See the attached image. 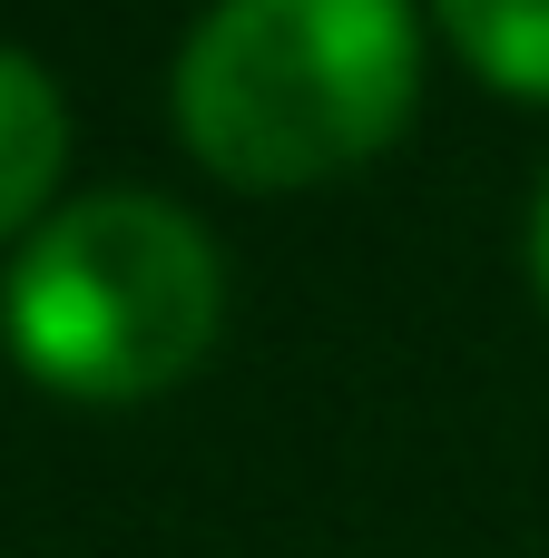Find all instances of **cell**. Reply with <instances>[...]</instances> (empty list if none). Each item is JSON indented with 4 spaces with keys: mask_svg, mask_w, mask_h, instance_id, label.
Returning <instances> with one entry per match:
<instances>
[{
    "mask_svg": "<svg viewBox=\"0 0 549 558\" xmlns=\"http://www.w3.org/2000/svg\"><path fill=\"white\" fill-rule=\"evenodd\" d=\"M422 20L472 59V78L549 108V0H422Z\"/></svg>",
    "mask_w": 549,
    "mask_h": 558,
    "instance_id": "obj_4",
    "label": "cell"
},
{
    "mask_svg": "<svg viewBox=\"0 0 549 558\" xmlns=\"http://www.w3.org/2000/svg\"><path fill=\"white\" fill-rule=\"evenodd\" d=\"M422 29V0H216L167 69L177 137L226 186H324L413 128Z\"/></svg>",
    "mask_w": 549,
    "mask_h": 558,
    "instance_id": "obj_1",
    "label": "cell"
},
{
    "mask_svg": "<svg viewBox=\"0 0 549 558\" xmlns=\"http://www.w3.org/2000/svg\"><path fill=\"white\" fill-rule=\"evenodd\" d=\"M530 284H540V304H549V177L530 186Z\"/></svg>",
    "mask_w": 549,
    "mask_h": 558,
    "instance_id": "obj_5",
    "label": "cell"
},
{
    "mask_svg": "<svg viewBox=\"0 0 549 558\" xmlns=\"http://www.w3.org/2000/svg\"><path fill=\"white\" fill-rule=\"evenodd\" d=\"M59 167H69V98L29 49L0 39V245H29L49 226Z\"/></svg>",
    "mask_w": 549,
    "mask_h": 558,
    "instance_id": "obj_3",
    "label": "cell"
},
{
    "mask_svg": "<svg viewBox=\"0 0 549 558\" xmlns=\"http://www.w3.org/2000/svg\"><path fill=\"white\" fill-rule=\"evenodd\" d=\"M226 324L216 235L147 186H98L49 206V226L10 255L0 333L29 383L59 402H157L177 392Z\"/></svg>",
    "mask_w": 549,
    "mask_h": 558,
    "instance_id": "obj_2",
    "label": "cell"
}]
</instances>
